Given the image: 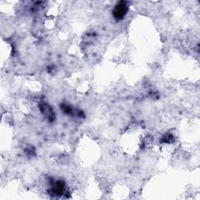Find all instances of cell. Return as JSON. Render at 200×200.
<instances>
[{"label": "cell", "mask_w": 200, "mask_h": 200, "mask_svg": "<svg viewBox=\"0 0 200 200\" xmlns=\"http://www.w3.org/2000/svg\"><path fill=\"white\" fill-rule=\"evenodd\" d=\"M126 7V6L120 5H120L116 7L115 11H114L116 17L120 18L124 16V13H126V7Z\"/></svg>", "instance_id": "obj_1"}]
</instances>
